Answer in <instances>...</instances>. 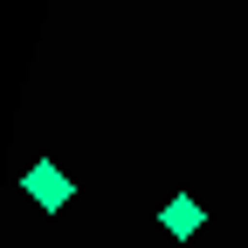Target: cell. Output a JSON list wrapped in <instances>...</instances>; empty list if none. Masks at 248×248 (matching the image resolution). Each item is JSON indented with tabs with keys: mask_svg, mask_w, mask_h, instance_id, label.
I'll list each match as a JSON object with an SVG mask.
<instances>
[{
	"mask_svg": "<svg viewBox=\"0 0 248 248\" xmlns=\"http://www.w3.org/2000/svg\"><path fill=\"white\" fill-rule=\"evenodd\" d=\"M21 193L35 200L42 214H62V207H69V193H76V186H69V172H62L55 159H35V166L21 172Z\"/></svg>",
	"mask_w": 248,
	"mask_h": 248,
	"instance_id": "6da1fadb",
	"label": "cell"
},
{
	"mask_svg": "<svg viewBox=\"0 0 248 248\" xmlns=\"http://www.w3.org/2000/svg\"><path fill=\"white\" fill-rule=\"evenodd\" d=\"M159 228H166V234H172V241H193V234H200V228H207V207H200V200H193V193H172V200H166V207H159Z\"/></svg>",
	"mask_w": 248,
	"mask_h": 248,
	"instance_id": "7a4b0ae2",
	"label": "cell"
}]
</instances>
